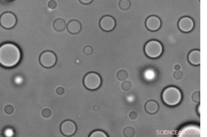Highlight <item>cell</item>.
<instances>
[{
	"label": "cell",
	"mask_w": 207,
	"mask_h": 137,
	"mask_svg": "<svg viewBox=\"0 0 207 137\" xmlns=\"http://www.w3.org/2000/svg\"><path fill=\"white\" fill-rule=\"evenodd\" d=\"M48 6L51 10H54L57 6V3L54 0H50L48 2Z\"/></svg>",
	"instance_id": "obj_23"
},
{
	"label": "cell",
	"mask_w": 207,
	"mask_h": 137,
	"mask_svg": "<svg viewBox=\"0 0 207 137\" xmlns=\"http://www.w3.org/2000/svg\"><path fill=\"white\" fill-rule=\"evenodd\" d=\"M145 109L147 113L153 114L159 110V105L156 101L150 100L145 104Z\"/></svg>",
	"instance_id": "obj_14"
},
{
	"label": "cell",
	"mask_w": 207,
	"mask_h": 137,
	"mask_svg": "<svg viewBox=\"0 0 207 137\" xmlns=\"http://www.w3.org/2000/svg\"><path fill=\"white\" fill-rule=\"evenodd\" d=\"M60 129L63 135L70 137L76 132L77 128L76 123L73 121L66 120L61 124Z\"/></svg>",
	"instance_id": "obj_8"
},
{
	"label": "cell",
	"mask_w": 207,
	"mask_h": 137,
	"mask_svg": "<svg viewBox=\"0 0 207 137\" xmlns=\"http://www.w3.org/2000/svg\"><path fill=\"white\" fill-rule=\"evenodd\" d=\"M6 1H7V2H12V1H14L15 0H5Z\"/></svg>",
	"instance_id": "obj_30"
},
{
	"label": "cell",
	"mask_w": 207,
	"mask_h": 137,
	"mask_svg": "<svg viewBox=\"0 0 207 137\" xmlns=\"http://www.w3.org/2000/svg\"><path fill=\"white\" fill-rule=\"evenodd\" d=\"M118 79L120 80H124L128 77V73L124 70H120L117 74Z\"/></svg>",
	"instance_id": "obj_18"
},
{
	"label": "cell",
	"mask_w": 207,
	"mask_h": 137,
	"mask_svg": "<svg viewBox=\"0 0 207 137\" xmlns=\"http://www.w3.org/2000/svg\"><path fill=\"white\" fill-rule=\"evenodd\" d=\"M40 64L46 68H50L54 67L57 62V57L53 51H44L41 53L39 58Z\"/></svg>",
	"instance_id": "obj_6"
},
{
	"label": "cell",
	"mask_w": 207,
	"mask_h": 137,
	"mask_svg": "<svg viewBox=\"0 0 207 137\" xmlns=\"http://www.w3.org/2000/svg\"><path fill=\"white\" fill-rule=\"evenodd\" d=\"M21 57L20 49L16 44L7 42L0 46V65L3 67H15L19 64Z\"/></svg>",
	"instance_id": "obj_1"
},
{
	"label": "cell",
	"mask_w": 207,
	"mask_h": 137,
	"mask_svg": "<svg viewBox=\"0 0 207 137\" xmlns=\"http://www.w3.org/2000/svg\"><path fill=\"white\" fill-rule=\"evenodd\" d=\"M56 93L58 95L61 96L63 95L65 93V89L62 87H58L56 90Z\"/></svg>",
	"instance_id": "obj_26"
},
{
	"label": "cell",
	"mask_w": 207,
	"mask_h": 137,
	"mask_svg": "<svg viewBox=\"0 0 207 137\" xmlns=\"http://www.w3.org/2000/svg\"><path fill=\"white\" fill-rule=\"evenodd\" d=\"M182 98L181 91L176 86H168L164 89L162 94L163 102L169 107H175L179 105Z\"/></svg>",
	"instance_id": "obj_2"
},
{
	"label": "cell",
	"mask_w": 207,
	"mask_h": 137,
	"mask_svg": "<svg viewBox=\"0 0 207 137\" xmlns=\"http://www.w3.org/2000/svg\"><path fill=\"white\" fill-rule=\"evenodd\" d=\"M4 111L7 114H11L14 111V108L11 105H8L5 106Z\"/></svg>",
	"instance_id": "obj_21"
},
{
	"label": "cell",
	"mask_w": 207,
	"mask_h": 137,
	"mask_svg": "<svg viewBox=\"0 0 207 137\" xmlns=\"http://www.w3.org/2000/svg\"><path fill=\"white\" fill-rule=\"evenodd\" d=\"M122 86L123 89L125 91H128L131 88V84L129 82H124L123 83Z\"/></svg>",
	"instance_id": "obj_25"
},
{
	"label": "cell",
	"mask_w": 207,
	"mask_h": 137,
	"mask_svg": "<svg viewBox=\"0 0 207 137\" xmlns=\"http://www.w3.org/2000/svg\"><path fill=\"white\" fill-rule=\"evenodd\" d=\"M41 114H42V115L43 116V117H44L45 118H49L51 115V110L48 108L44 109L41 112Z\"/></svg>",
	"instance_id": "obj_20"
},
{
	"label": "cell",
	"mask_w": 207,
	"mask_h": 137,
	"mask_svg": "<svg viewBox=\"0 0 207 137\" xmlns=\"http://www.w3.org/2000/svg\"><path fill=\"white\" fill-rule=\"evenodd\" d=\"M99 24L102 30L105 32H110L116 27V22L113 17L106 15L100 19Z\"/></svg>",
	"instance_id": "obj_10"
},
{
	"label": "cell",
	"mask_w": 207,
	"mask_h": 137,
	"mask_svg": "<svg viewBox=\"0 0 207 137\" xmlns=\"http://www.w3.org/2000/svg\"><path fill=\"white\" fill-rule=\"evenodd\" d=\"M53 26L55 30L61 32L64 30L66 27V24L65 20L62 19H57L54 21L53 23Z\"/></svg>",
	"instance_id": "obj_15"
},
{
	"label": "cell",
	"mask_w": 207,
	"mask_h": 137,
	"mask_svg": "<svg viewBox=\"0 0 207 137\" xmlns=\"http://www.w3.org/2000/svg\"><path fill=\"white\" fill-rule=\"evenodd\" d=\"M17 19L14 13L6 11L0 16V25L4 29H12L16 26Z\"/></svg>",
	"instance_id": "obj_7"
},
{
	"label": "cell",
	"mask_w": 207,
	"mask_h": 137,
	"mask_svg": "<svg viewBox=\"0 0 207 137\" xmlns=\"http://www.w3.org/2000/svg\"><path fill=\"white\" fill-rule=\"evenodd\" d=\"M79 1L81 3L83 4L88 5V4L91 3L93 0H79Z\"/></svg>",
	"instance_id": "obj_27"
},
{
	"label": "cell",
	"mask_w": 207,
	"mask_h": 137,
	"mask_svg": "<svg viewBox=\"0 0 207 137\" xmlns=\"http://www.w3.org/2000/svg\"><path fill=\"white\" fill-rule=\"evenodd\" d=\"M130 115L131 118H132V119H133V120L137 118V114L136 113V112H131V113H130V115Z\"/></svg>",
	"instance_id": "obj_28"
},
{
	"label": "cell",
	"mask_w": 207,
	"mask_h": 137,
	"mask_svg": "<svg viewBox=\"0 0 207 137\" xmlns=\"http://www.w3.org/2000/svg\"><path fill=\"white\" fill-rule=\"evenodd\" d=\"M164 48L161 42L157 40H151L146 44L144 47L145 53L148 57L155 59L162 55Z\"/></svg>",
	"instance_id": "obj_3"
},
{
	"label": "cell",
	"mask_w": 207,
	"mask_h": 137,
	"mask_svg": "<svg viewBox=\"0 0 207 137\" xmlns=\"http://www.w3.org/2000/svg\"><path fill=\"white\" fill-rule=\"evenodd\" d=\"M200 109H201V105H199L198 106L197 108V113L199 115H201V110Z\"/></svg>",
	"instance_id": "obj_29"
},
{
	"label": "cell",
	"mask_w": 207,
	"mask_h": 137,
	"mask_svg": "<svg viewBox=\"0 0 207 137\" xmlns=\"http://www.w3.org/2000/svg\"><path fill=\"white\" fill-rule=\"evenodd\" d=\"M178 26L181 32L187 33L191 32L194 29V21L192 18L188 16H184L179 19Z\"/></svg>",
	"instance_id": "obj_9"
},
{
	"label": "cell",
	"mask_w": 207,
	"mask_h": 137,
	"mask_svg": "<svg viewBox=\"0 0 207 137\" xmlns=\"http://www.w3.org/2000/svg\"><path fill=\"white\" fill-rule=\"evenodd\" d=\"M145 25L148 30L152 32H155L161 28L162 21L158 17L153 15L147 18Z\"/></svg>",
	"instance_id": "obj_11"
},
{
	"label": "cell",
	"mask_w": 207,
	"mask_h": 137,
	"mask_svg": "<svg viewBox=\"0 0 207 137\" xmlns=\"http://www.w3.org/2000/svg\"><path fill=\"white\" fill-rule=\"evenodd\" d=\"M192 98H193V101L196 102H200V93L199 92H196L194 93L192 96Z\"/></svg>",
	"instance_id": "obj_24"
},
{
	"label": "cell",
	"mask_w": 207,
	"mask_h": 137,
	"mask_svg": "<svg viewBox=\"0 0 207 137\" xmlns=\"http://www.w3.org/2000/svg\"><path fill=\"white\" fill-rule=\"evenodd\" d=\"M102 79L100 75L95 72H90L83 78V83L87 89L90 91H95L100 88Z\"/></svg>",
	"instance_id": "obj_4"
},
{
	"label": "cell",
	"mask_w": 207,
	"mask_h": 137,
	"mask_svg": "<svg viewBox=\"0 0 207 137\" xmlns=\"http://www.w3.org/2000/svg\"><path fill=\"white\" fill-rule=\"evenodd\" d=\"M131 6V1L129 0H120L119 2V6L121 10H129Z\"/></svg>",
	"instance_id": "obj_16"
},
{
	"label": "cell",
	"mask_w": 207,
	"mask_h": 137,
	"mask_svg": "<svg viewBox=\"0 0 207 137\" xmlns=\"http://www.w3.org/2000/svg\"><path fill=\"white\" fill-rule=\"evenodd\" d=\"M66 28L70 33L77 34L80 33L82 29V26L79 21L77 20H72L66 25Z\"/></svg>",
	"instance_id": "obj_13"
},
{
	"label": "cell",
	"mask_w": 207,
	"mask_h": 137,
	"mask_svg": "<svg viewBox=\"0 0 207 137\" xmlns=\"http://www.w3.org/2000/svg\"><path fill=\"white\" fill-rule=\"evenodd\" d=\"M124 135L126 137H132L134 135V130L132 128L128 127L124 129Z\"/></svg>",
	"instance_id": "obj_19"
},
{
	"label": "cell",
	"mask_w": 207,
	"mask_h": 137,
	"mask_svg": "<svg viewBox=\"0 0 207 137\" xmlns=\"http://www.w3.org/2000/svg\"><path fill=\"white\" fill-rule=\"evenodd\" d=\"M90 137H108L107 134L103 131L100 130H96L91 132L89 135Z\"/></svg>",
	"instance_id": "obj_17"
},
{
	"label": "cell",
	"mask_w": 207,
	"mask_h": 137,
	"mask_svg": "<svg viewBox=\"0 0 207 137\" xmlns=\"http://www.w3.org/2000/svg\"><path fill=\"white\" fill-rule=\"evenodd\" d=\"M83 52L86 55H90L93 52V48L90 46H87L83 49Z\"/></svg>",
	"instance_id": "obj_22"
},
{
	"label": "cell",
	"mask_w": 207,
	"mask_h": 137,
	"mask_svg": "<svg viewBox=\"0 0 207 137\" xmlns=\"http://www.w3.org/2000/svg\"><path fill=\"white\" fill-rule=\"evenodd\" d=\"M177 136L178 137H200V126L196 124L185 125L179 130Z\"/></svg>",
	"instance_id": "obj_5"
},
{
	"label": "cell",
	"mask_w": 207,
	"mask_h": 137,
	"mask_svg": "<svg viewBox=\"0 0 207 137\" xmlns=\"http://www.w3.org/2000/svg\"><path fill=\"white\" fill-rule=\"evenodd\" d=\"M188 61L192 65H201V51L199 50H193L190 51L188 56Z\"/></svg>",
	"instance_id": "obj_12"
}]
</instances>
